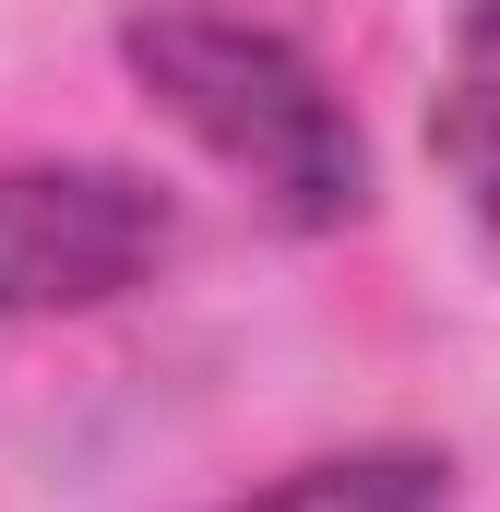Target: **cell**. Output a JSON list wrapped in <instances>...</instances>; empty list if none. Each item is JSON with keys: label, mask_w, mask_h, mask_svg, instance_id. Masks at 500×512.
Returning a JSON list of instances; mask_svg holds the SVG:
<instances>
[{"label": "cell", "mask_w": 500, "mask_h": 512, "mask_svg": "<svg viewBox=\"0 0 500 512\" xmlns=\"http://www.w3.org/2000/svg\"><path fill=\"white\" fill-rule=\"evenodd\" d=\"M120 72L143 84V108L167 131H191L274 227L322 239V227H346L370 203L358 108L334 96V72L286 24L227 12V0H143L120 24Z\"/></svg>", "instance_id": "cell-1"}, {"label": "cell", "mask_w": 500, "mask_h": 512, "mask_svg": "<svg viewBox=\"0 0 500 512\" xmlns=\"http://www.w3.org/2000/svg\"><path fill=\"white\" fill-rule=\"evenodd\" d=\"M179 215L143 167L108 155H12L0 167V322H72L155 286Z\"/></svg>", "instance_id": "cell-2"}, {"label": "cell", "mask_w": 500, "mask_h": 512, "mask_svg": "<svg viewBox=\"0 0 500 512\" xmlns=\"http://www.w3.org/2000/svg\"><path fill=\"white\" fill-rule=\"evenodd\" d=\"M429 155L477 227V251L500 262V0H465L453 48H441V84H429Z\"/></svg>", "instance_id": "cell-3"}, {"label": "cell", "mask_w": 500, "mask_h": 512, "mask_svg": "<svg viewBox=\"0 0 500 512\" xmlns=\"http://www.w3.org/2000/svg\"><path fill=\"white\" fill-rule=\"evenodd\" d=\"M215 512H465V489H453V453L429 441H346V453H298L227 489Z\"/></svg>", "instance_id": "cell-4"}]
</instances>
